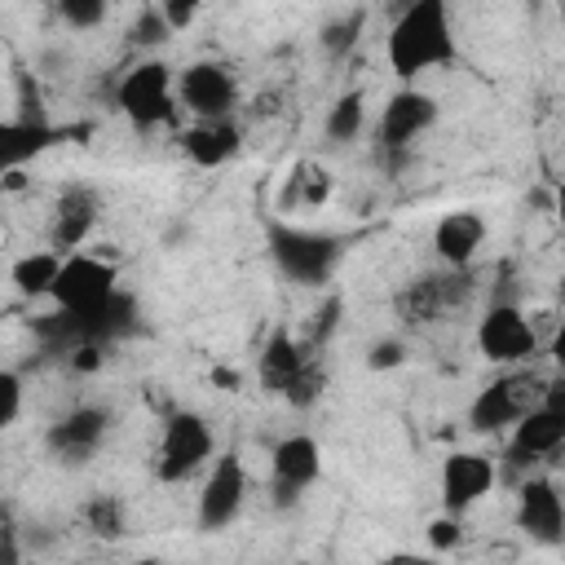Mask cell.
I'll return each instance as SVG.
<instances>
[{
	"label": "cell",
	"instance_id": "23",
	"mask_svg": "<svg viewBox=\"0 0 565 565\" xmlns=\"http://www.w3.org/2000/svg\"><path fill=\"white\" fill-rule=\"evenodd\" d=\"M362 128H366V97H362V88H349V93H340V97L327 106L322 132H327L335 146H344V141H358Z\"/></svg>",
	"mask_w": 565,
	"mask_h": 565
},
{
	"label": "cell",
	"instance_id": "13",
	"mask_svg": "<svg viewBox=\"0 0 565 565\" xmlns=\"http://www.w3.org/2000/svg\"><path fill=\"white\" fill-rule=\"evenodd\" d=\"M516 530L543 547H556L565 539V499L552 477L530 472L516 481Z\"/></svg>",
	"mask_w": 565,
	"mask_h": 565
},
{
	"label": "cell",
	"instance_id": "35",
	"mask_svg": "<svg viewBox=\"0 0 565 565\" xmlns=\"http://www.w3.org/2000/svg\"><path fill=\"white\" fill-rule=\"evenodd\" d=\"M335 313H340V300H327V309H322V318L313 322V344H318V349H322V344H327V335L335 331V322H340Z\"/></svg>",
	"mask_w": 565,
	"mask_h": 565
},
{
	"label": "cell",
	"instance_id": "17",
	"mask_svg": "<svg viewBox=\"0 0 565 565\" xmlns=\"http://www.w3.org/2000/svg\"><path fill=\"white\" fill-rule=\"evenodd\" d=\"M97 212H102V199H97L93 185H79V181L66 185V190L57 194V203H53V247L79 252L84 238H88L93 225H97Z\"/></svg>",
	"mask_w": 565,
	"mask_h": 565
},
{
	"label": "cell",
	"instance_id": "19",
	"mask_svg": "<svg viewBox=\"0 0 565 565\" xmlns=\"http://www.w3.org/2000/svg\"><path fill=\"white\" fill-rule=\"evenodd\" d=\"M243 146V132L238 124L225 115V119H194L185 132H181V150L194 168H221L238 154Z\"/></svg>",
	"mask_w": 565,
	"mask_h": 565
},
{
	"label": "cell",
	"instance_id": "15",
	"mask_svg": "<svg viewBox=\"0 0 565 565\" xmlns=\"http://www.w3.org/2000/svg\"><path fill=\"white\" fill-rule=\"evenodd\" d=\"M110 433V411L106 406H71L62 419L49 424L44 446L57 463H88L97 455V446Z\"/></svg>",
	"mask_w": 565,
	"mask_h": 565
},
{
	"label": "cell",
	"instance_id": "9",
	"mask_svg": "<svg viewBox=\"0 0 565 565\" xmlns=\"http://www.w3.org/2000/svg\"><path fill=\"white\" fill-rule=\"evenodd\" d=\"M441 106L433 93L415 88V84H402L384 106H380V119H375V150H411L433 124H437Z\"/></svg>",
	"mask_w": 565,
	"mask_h": 565
},
{
	"label": "cell",
	"instance_id": "20",
	"mask_svg": "<svg viewBox=\"0 0 565 565\" xmlns=\"http://www.w3.org/2000/svg\"><path fill=\"white\" fill-rule=\"evenodd\" d=\"M309 353L313 349H305L287 327H274L269 331V340L260 344V358H256V375H260V384H265V393H287V384L300 375V366L309 362Z\"/></svg>",
	"mask_w": 565,
	"mask_h": 565
},
{
	"label": "cell",
	"instance_id": "11",
	"mask_svg": "<svg viewBox=\"0 0 565 565\" xmlns=\"http://www.w3.org/2000/svg\"><path fill=\"white\" fill-rule=\"evenodd\" d=\"M322 477V450L309 433H291L274 446L269 455V503L274 508H296L300 494Z\"/></svg>",
	"mask_w": 565,
	"mask_h": 565
},
{
	"label": "cell",
	"instance_id": "5",
	"mask_svg": "<svg viewBox=\"0 0 565 565\" xmlns=\"http://www.w3.org/2000/svg\"><path fill=\"white\" fill-rule=\"evenodd\" d=\"M216 455V437L212 424L199 411H172L163 433H159V455H154V477L163 486H177L185 477H194L199 468H207Z\"/></svg>",
	"mask_w": 565,
	"mask_h": 565
},
{
	"label": "cell",
	"instance_id": "4",
	"mask_svg": "<svg viewBox=\"0 0 565 565\" xmlns=\"http://www.w3.org/2000/svg\"><path fill=\"white\" fill-rule=\"evenodd\" d=\"M543 375L539 371H525V362L521 366H508L503 375H494L477 397H472V406H468V428L472 433H486V437H494V433H508L539 397H543Z\"/></svg>",
	"mask_w": 565,
	"mask_h": 565
},
{
	"label": "cell",
	"instance_id": "14",
	"mask_svg": "<svg viewBox=\"0 0 565 565\" xmlns=\"http://www.w3.org/2000/svg\"><path fill=\"white\" fill-rule=\"evenodd\" d=\"M247 503V468L243 459L230 450V455H216L212 459V472L203 477V490H199V530H225Z\"/></svg>",
	"mask_w": 565,
	"mask_h": 565
},
{
	"label": "cell",
	"instance_id": "26",
	"mask_svg": "<svg viewBox=\"0 0 565 565\" xmlns=\"http://www.w3.org/2000/svg\"><path fill=\"white\" fill-rule=\"evenodd\" d=\"M358 35H362V13H344V18H335V22L322 26V49L331 57H344V53H353Z\"/></svg>",
	"mask_w": 565,
	"mask_h": 565
},
{
	"label": "cell",
	"instance_id": "10",
	"mask_svg": "<svg viewBox=\"0 0 565 565\" xmlns=\"http://www.w3.org/2000/svg\"><path fill=\"white\" fill-rule=\"evenodd\" d=\"M472 265H463V269H450L446 265V274H424V278H415L406 291H397V318L406 322V327H419V322H437L441 313H450V309H459L468 296H472Z\"/></svg>",
	"mask_w": 565,
	"mask_h": 565
},
{
	"label": "cell",
	"instance_id": "28",
	"mask_svg": "<svg viewBox=\"0 0 565 565\" xmlns=\"http://www.w3.org/2000/svg\"><path fill=\"white\" fill-rule=\"evenodd\" d=\"M291 181H296L291 203L318 207V203H327V199H331V177H327L322 168H300V177H291Z\"/></svg>",
	"mask_w": 565,
	"mask_h": 565
},
{
	"label": "cell",
	"instance_id": "29",
	"mask_svg": "<svg viewBox=\"0 0 565 565\" xmlns=\"http://www.w3.org/2000/svg\"><path fill=\"white\" fill-rule=\"evenodd\" d=\"M18 415H22V375L0 366V433L13 428Z\"/></svg>",
	"mask_w": 565,
	"mask_h": 565
},
{
	"label": "cell",
	"instance_id": "34",
	"mask_svg": "<svg viewBox=\"0 0 565 565\" xmlns=\"http://www.w3.org/2000/svg\"><path fill=\"white\" fill-rule=\"evenodd\" d=\"M106 362V344H75L71 349V366L75 371H97Z\"/></svg>",
	"mask_w": 565,
	"mask_h": 565
},
{
	"label": "cell",
	"instance_id": "12",
	"mask_svg": "<svg viewBox=\"0 0 565 565\" xmlns=\"http://www.w3.org/2000/svg\"><path fill=\"white\" fill-rule=\"evenodd\" d=\"M177 102L181 110H190L194 119H225L234 115V102H238V79L225 62H190L181 75H177Z\"/></svg>",
	"mask_w": 565,
	"mask_h": 565
},
{
	"label": "cell",
	"instance_id": "3",
	"mask_svg": "<svg viewBox=\"0 0 565 565\" xmlns=\"http://www.w3.org/2000/svg\"><path fill=\"white\" fill-rule=\"evenodd\" d=\"M565 446V388L556 380L543 384V397L512 424V437H508V468L512 472H525L530 463H543L552 455H561Z\"/></svg>",
	"mask_w": 565,
	"mask_h": 565
},
{
	"label": "cell",
	"instance_id": "24",
	"mask_svg": "<svg viewBox=\"0 0 565 565\" xmlns=\"http://www.w3.org/2000/svg\"><path fill=\"white\" fill-rule=\"evenodd\" d=\"M84 521L97 539H124V503L115 494H97L84 508Z\"/></svg>",
	"mask_w": 565,
	"mask_h": 565
},
{
	"label": "cell",
	"instance_id": "27",
	"mask_svg": "<svg viewBox=\"0 0 565 565\" xmlns=\"http://www.w3.org/2000/svg\"><path fill=\"white\" fill-rule=\"evenodd\" d=\"M322 384H327V375H322V366H318V358L309 353V362L300 366V375H296V380L287 384V393H282V397H287L291 406H300V411H305V406H313V402H318V393H322Z\"/></svg>",
	"mask_w": 565,
	"mask_h": 565
},
{
	"label": "cell",
	"instance_id": "16",
	"mask_svg": "<svg viewBox=\"0 0 565 565\" xmlns=\"http://www.w3.org/2000/svg\"><path fill=\"white\" fill-rule=\"evenodd\" d=\"M499 481V463L481 450H455L441 463V508L450 516H463L468 508H477Z\"/></svg>",
	"mask_w": 565,
	"mask_h": 565
},
{
	"label": "cell",
	"instance_id": "21",
	"mask_svg": "<svg viewBox=\"0 0 565 565\" xmlns=\"http://www.w3.org/2000/svg\"><path fill=\"white\" fill-rule=\"evenodd\" d=\"M62 132L53 124H26V119H0V177L18 172L35 154H44Z\"/></svg>",
	"mask_w": 565,
	"mask_h": 565
},
{
	"label": "cell",
	"instance_id": "1",
	"mask_svg": "<svg viewBox=\"0 0 565 565\" xmlns=\"http://www.w3.org/2000/svg\"><path fill=\"white\" fill-rule=\"evenodd\" d=\"M384 57L402 84L419 79L424 71L450 66L455 62L450 4L446 0H406L384 35Z\"/></svg>",
	"mask_w": 565,
	"mask_h": 565
},
{
	"label": "cell",
	"instance_id": "30",
	"mask_svg": "<svg viewBox=\"0 0 565 565\" xmlns=\"http://www.w3.org/2000/svg\"><path fill=\"white\" fill-rule=\"evenodd\" d=\"M128 35H132V44L154 49V44H163V40L172 35V26L163 22V13H159V9H146V13L132 22V31H128Z\"/></svg>",
	"mask_w": 565,
	"mask_h": 565
},
{
	"label": "cell",
	"instance_id": "8",
	"mask_svg": "<svg viewBox=\"0 0 565 565\" xmlns=\"http://www.w3.org/2000/svg\"><path fill=\"white\" fill-rule=\"evenodd\" d=\"M477 349L494 366H521L539 353V331H534V322L525 318L521 305L494 300L477 322Z\"/></svg>",
	"mask_w": 565,
	"mask_h": 565
},
{
	"label": "cell",
	"instance_id": "36",
	"mask_svg": "<svg viewBox=\"0 0 565 565\" xmlns=\"http://www.w3.org/2000/svg\"><path fill=\"white\" fill-rule=\"evenodd\" d=\"M18 556H22V552H18V547L4 539V543H0V561H18Z\"/></svg>",
	"mask_w": 565,
	"mask_h": 565
},
{
	"label": "cell",
	"instance_id": "18",
	"mask_svg": "<svg viewBox=\"0 0 565 565\" xmlns=\"http://www.w3.org/2000/svg\"><path fill=\"white\" fill-rule=\"evenodd\" d=\"M481 243H486V221H481L472 207L446 212V216L433 225V252H437V260L450 265V269L472 265L477 252H481Z\"/></svg>",
	"mask_w": 565,
	"mask_h": 565
},
{
	"label": "cell",
	"instance_id": "6",
	"mask_svg": "<svg viewBox=\"0 0 565 565\" xmlns=\"http://www.w3.org/2000/svg\"><path fill=\"white\" fill-rule=\"evenodd\" d=\"M340 238L335 234H318V230H296V225H269V256L274 265L305 287H318L331 278L335 260H340Z\"/></svg>",
	"mask_w": 565,
	"mask_h": 565
},
{
	"label": "cell",
	"instance_id": "2",
	"mask_svg": "<svg viewBox=\"0 0 565 565\" xmlns=\"http://www.w3.org/2000/svg\"><path fill=\"white\" fill-rule=\"evenodd\" d=\"M115 106L137 132L172 124L177 119V75H172V66L154 62V57L128 66L115 84Z\"/></svg>",
	"mask_w": 565,
	"mask_h": 565
},
{
	"label": "cell",
	"instance_id": "22",
	"mask_svg": "<svg viewBox=\"0 0 565 565\" xmlns=\"http://www.w3.org/2000/svg\"><path fill=\"white\" fill-rule=\"evenodd\" d=\"M57 265H62V256H57V252H26V256H18V260H13L9 282H13V291H18L22 300H44V296L53 291Z\"/></svg>",
	"mask_w": 565,
	"mask_h": 565
},
{
	"label": "cell",
	"instance_id": "7",
	"mask_svg": "<svg viewBox=\"0 0 565 565\" xmlns=\"http://www.w3.org/2000/svg\"><path fill=\"white\" fill-rule=\"evenodd\" d=\"M119 291V269L106 260V256H93V252H66L62 265H57V278H53V309H66V313H84L102 300H110Z\"/></svg>",
	"mask_w": 565,
	"mask_h": 565
},
{
	"label": "cell",
	"instance_id": "32",
	"mask_svg": "<svg viewBox=\"0 0 565 565\" xmlns=\"http://www.w3.org/2000/svg\"><path fill=\"white\" fill-rule=\"evenodd\" d=\"M459 539H463V525H459V516H433L428 521V543L437 547V552H450V547H459Z\"/></svg>",
	"mask_w": 565,
	"mask_h": 565
},
{
	"label": "cell",
	"instance_id": "37",
	"mask_svg": "<svg viewBox=\"0 0 565 565\" xmlns=\"http://www.w3.org/2000/svg\"><path fill=\"white\" fill-rule=\"evenodd\" d=\"M190 4H203V0H190Z\"/></svg>",
	"mask_w": 565,
	"mask_h": 565
},
{
	"label": "cell",
	"instance_id": "31",
	"mask_svg": "<svg viewBox=\"0 0 565 565\" xmlns=\"http://www.w3.org/2000/svg\"><path fill=\"white\" fill-rule=\"evenodd\" d=\"M402 362H406V344L393 340V335H388V340H375L371 353H366V366H371V371H393V366H402Z\"/></svg>",
	"mask_w": 565,
	"mask_h": 565
},
{
	"label": "cell",
	"instance_id": "25",
	"mask_svg": "<svg viewBox=\"0 0 565 565\" xmlns=\"http://www.w3.org/2000/svg\"><path fill=\"white\" fill-rule=\"evenodd\" d=\"M106 9L110 0H57V18L71 26V31H93L106 22Z\"/></svg>",
	"mask_w": 565,
	"mask_h": 565
},
{
	"label": "cell",
	"instance_id": "33",
	"mask_svg": "<svg viewBox=\"0 0 565 565\" xmlns=\"http://www.w3.org/2000/svg\"><path fill=\"white\" fill-rule=\"evenodd\" d=\"M194 9H199V4H190V0H163V4H159L163 22H168L172 31H185V26L194 22Z\"/></svg>",
	"mask_w": 565,
	"mask_h": 565
}]
</instances>
